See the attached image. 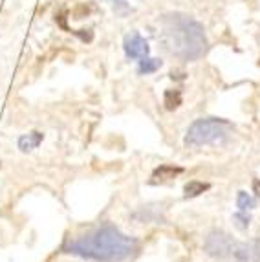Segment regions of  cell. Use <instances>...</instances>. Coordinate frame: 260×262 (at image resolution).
I'll return each instance as SVG.
<instances>
[{
  "mask_svg": "<svg viewBox=\"0 0 260 262\" xmlns=\"http://www.w3.org/2000/svg\"><path fill=\"white\" fill-rule=\"evenodd\" d=\"M139 242L116 227L112 222H101L86 233L66 238L62 253L92 262H123L138 251Z\"/></svg>",
  "mask_w": 260,
  "mask_h": 262,
  "instance_id": "1",
  "label": "cell"
},
{
  "mask_svg": "<svg viewBox=\"0 0 260 262\" xmlns=\"http://www.w3.org/2000/svg\"><path fill=\"white\" fill-rule=\"evenodd\" d=\"M160 40L163 48L180 61H198L207 50L204 26L192 17L169 13L160 20Z\"/></svg>",
  "mask_w": 260,
  "mask_h": 262,
  "instance_id": "2",
  "label": "cell"
},
{
  "mask_svg": "<svg viewBox=\"0 0 260 262\" xmlns=\"http://www.w3.org/2000/svg\"><path fill=\"white\" fill-rule=\"evenodd\" d=\"M234 125L224 118H198L189 125L183 138L187 149L220 147L231 140Z\"/></svg>",
  "mask_w": 260,
  "mask_h": 262,
  "instance_id": "3",
  "label": "cell"
},
{
  "mask_svg": "<svg viewBox=\"0 0 260 262\" xmlns=\"http://www.w3.org/2000/svg\"><path fill=\"white\" fill-rule=\"evenodd\" d=\"M234 244H236V241H234L229 233L214 227V229H211V231L205 235L204 251H205V255H209L211 258L224 260V258H229L231 255H233Z\"/></svg>",
  "mask_w": 260,
  "mask_h": 262,
  "instance_id": "4",
  "label": "cell"
},
{
  "mask_svg": "<svg viewBox=\"0 0 260 262\" xmlns=\"http://www.w3.org/2000/svg\"><path fill=\"white\" fill-rule=\"evenodd\" d=\"M123 50H125V55L128 57L130 61H139L143 57H148V53H150L148 42L141 37L139 31L126 33L125 39H123Z\"/></svg>",
  "mask_w": 260,
  "mask_h": 262,
  "instance_id": "5",
  "label": "cell"
},
{
  "mask_svg": "<svg viewBox=\"0 0 260 262\" xmlns=\"http://www.w3.org/2000/svg\"><path fill=\"white\" fill-rule=\"evenodd\" d=\"M231 257L234 262H260V236L251 241L236 242Z\"/></svg>",
  "mask_w": 260,
  "mask_h": 262,
  "instance_id": "6",
  "label": "cell"
},
{
  "mask_svg": "<svg viewBox=\"0 0 260 262\" xmlns=\"http://www.w3.org/2000/svg\"><path fill=\"white\" fill-rule=\"evenodd\" d=\"M183 167L178 165H170V163H163V165L156 167L154 172H152L150 184H167L170 180H174L176 176H180L183 172Z\"/></svg>",
  "mask_w": 260,
  "mask_h": 262,
  "instance_id": "7",
  "label": "cell"
},
{
  "mask_svg": "<svg viewBox=\"0 0 260 262\" xmlns=\"http://www.w3.org/2000/svg\"><path fill=\"white\" fill-rule=\"evenodd\" d=\"M44 140V134L39 130H31L28 132V134H22L20 138L17 140V147L20 152H31V150H35L37 147H39L40 143H42Z\"/></svg>",
  "mask_w": 260,
  "mask_h": 262,
  "instance_id": "8",
  "label": "cell"
},
{
  "mask_svg": "<svg viewBox=\"0 0 260 262\" xmlns=\"http://www.w3.org/2000/svg\"><path fill=\"white\" fill-rule=\"evenodd\" d=\"M132 219H136L138 222H163V214L158 206H141L138 211L132 213Z\"/></svg>",
  "mask_w": 260,
  "mask_h": 262,
  "instance_id": "9",
  "label": "cell"
},
{
  "mask_svg": "<svg viewBox=\"0 0 260 262\" xmlns=\"http://www.w3.org/2000/svg\"><path fill=\"white\" fill-rule=\"evenodd\" d=\"M211 189L209 182H202V180H191L183 185V196L185 198H196L200 194H204L205 191Z\"/></svg>",
  "mask_w": 260,
  "mask_h": 262,
  "instance_id": "10",
  "label": "cell"
},
{
  "mask_svg": "<svg viewBox=\"0 0 260 262\" xmlns=\"http://www.w3.org/2000/svg\"><path fill=\"white\" fill-rule=\"evenodd\" d=\"M163 66V61L161 59H154V57H143L138 61V74L139 75H150L156 74Z\"/></svg>",
  "mask_w": 260,
  "mask_h": 262,
  "instance_id": "11",
  "label": "cell"
},
{
  "mask_svg": "<svg viewBox=\"0 0 260 262\" xmlns=\"http://www.w3.org/2000/svg\"><path fill=\"white\" fill-rule=\"evenodd\" d=\"M183 103V96H182V90H178V88H167L163 94V105L167 110H176L180 108Z\"/></svg>",
  "mask_w": 260,
  "mask_h": 262,
  "instance_id": "12",
  "label": "cell"
},
{
  "mask_svg": "<svg viewBox=\"0 0 260 262\" xmlns=\"http://www.w3.org/2000/svg\"><path fill=\"white\" fill-rule=\"evenodd\" d=\"M236 207L239 211H253L256 207V200L246 191H239L236 192Z\"/></svg>",
  "mask_w": 260,
  "mask_h": 262,
  "instance_id": "13",
  "label": "cell"
},
{
  "mask_svg": "<svg viewBox=\"0 0 260 262\" xmlns=\"http://www.w3.org/2000/svg\"><path fill=\"white\" fill-rule=\"evenodd\" d=\"M233 220V226L239 229V231H247V227L251 226V214L246 213V211H236V213L231 216Z\"/></svg>",
  "mask_w": 260,
  "mask_h": 262,
  "instance_id": "14",
  "label": "cell"
},
{
  "mask_svg": "<svg viewBox=\"0 0 260 262\" xmlns=\"http://www.w3.org/2000/svg\"><path fill=\"white\" fill-rule=\"evenodd\" d=\"M253 192H255V198L256 200H260V178H255L253 180Z\"/></svg>",
  "mask_w": 260,
  "mask_h": 262,
  "instance_id": "15",
  "label": "cell"
},
{
  "mask_svg": "<svg viewBox=\"0 0 260 262\" xmlns=\"http://www.w3.org/2000/svg\"><path fill=\"white\" fill-rule=\"evenodd\" d=\"M110 2H116V6H121L123 4V0H110Z\"/></svg>",
  "mask_w": 260,
  "mask_h": 262,
  "instance_id": "16",
  "label": "cell"
}]
</instances>
